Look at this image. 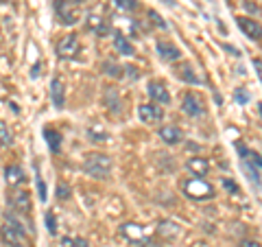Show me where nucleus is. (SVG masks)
<instances>
[{
	"instance_id": "423d86ee",
	"label": "nucleus",
	"mask_w": 262,
	"mask_h": 247,
	"mask_svg": "<svg viewBox=\"0 0 262 247\" xmlns=\"http://www.w3.org/2000/svg\"><path fill=\"white\" fill-rule=\"evenodd\" d=\"M182 110L188 116H201L206 108H203V98L196 92H186L182 98Z\"/></svg>"
},
{
	"instance_id": "4be33fe9",
	"label": "nucleus",
	"mask_w": 262,
	"mask_h": 247,
	"mask_svg": "<svg viewBox=\"0 0 262 247\" xmlns=\"http://www.w3.org/2000/svg\"><path fill=\"white\" fill-rule=\"evenodd\" d=\"M105 105H107L110 112H114V114L120 112V96L116 92V88H105Z\"/></svg>"
},
{
	"instance_id": "39448f33",
	"label": "nucleus",
	"mask_w": 262,
	"mask_h": 247,
	"mask_svg": "<svg viewBox=\"0 0 262 247\" xmlns=\"http://www.w3.org/2000/svg\"><path fill=\"white\" fill-rule=\"evenodd\" d=\"M81 53V44H79V37L77 35H66L61 37V42L57 44V57L59 59H75V57Z\"/></svg>"
},
{
	"instance_id": "f03ea898",
	"label": "nucleus",
	"mask_w": 262,
	"mask_h": 247,
	"mask_svg": "<svg viewBox=\"0 0 262 247\" xmlns=\"http://www.w3.org/2000/svg\"><path fill=\"white\" fill-rule=\"evenodd\" d=\"M184 195L188 197V199L192 201H206V199H212L216 193H214V186H212L210 182H206L203 177H192L188 179V182H184Z\"/></svg>"
},
{
	"instance_id": "5701e85b",
	"label": "nucleus",
	"mask_w": 262,
	"mask_h": 247,
	"mask_svg": "<svg viewBox=\"0 0 262 247\" xmlns=\"http://www.w3.org/2000/svg\"><path fill=\"white\" fill-rule=\"evenodd\" d=\"M0 145L3 147H11L13 145V134L9 131L5 120H0Z\"/></svg>"
},
{
	"instance_id": "e433bc0d",
	"label": "nucleus",
	"mask_w": 262,
	"mask_h": 247,
	"mask_svg": "<svg viewBox=\"0 0 262 247\" xmlns=\"http://www.w3.org/2000/svg\"><path fill=\"white\" fill-rule=\"evenodd\" d=\"M223 48H225V51H229L232 55H236V57L241 55V53H238V48H234V46H229V44H223Z\"/></svg>"
},
{
	"instance_id": "c9c22d12",
	"label": "nucleus",
	"mask_w": 262,
	"mask_h": 247,
	"mask_svg": "<svg viewBox=\"0 0 262 247\" xmlns=\"http://www.w3.org/2000/svg\"><path fill=\"white\" fill-rule=\"evenodd\" d=\"M253 68H256L258 77H260V81H262V59H253Z\"/></svg>"
},
{
	"instance_id": "2f4dec72",
	"label": "nucleus",
	"mask_w": 262,
	"mask_h": 247,
	"mask_svg": "<svg viewBox=\"0 0 262 247\" xmlns=\"http://www.w3.org/2000/svg\"><path fill=\"white\" fill-rule=\"evenodd\" d=\"M61 247H79V245H77V241H75V238H70V236H63V238H61Z\"/></svg>"
},
{
	"instance_id": "a878e982",
	"label": "nucleus",
	"mask_w": 262,
	"mask_h": 247,
	"mask_svg": "<svg viewBox=\"0 0 262 247\" xmlns=\"http://www.w3.org/2000/svg\"><path fill=\"white\" fill-rule=\"evenodd\" d=\"M57 199H70V186L68 184H63V182H59V184H57Z\"/></svg>"
},
{
	"instance_id": "412c9836",
	"label": "nucleus",
	"mask_w": 262,
	"mask_h": 247,
	"mask_svg": "<svg viewBox=\"0 0 262 247\" xmlns=\"http://www.w3.org/2000/svg\"><path fill=\"white\" fill-rule=\"evenodd\" d=\"M114 48H116L120 55H134V46H131V42L120 31L114 33Z\"/></svg>"
},
{
	"instance_id": "f257e3e1",
	"label": "nucleus",
	"mask_w": 262,
	"mask_h": 247,
	"mask_svg": "<svg viewBox=\"0 0 262 247\" xmlns=\"http://www.w3.org/2000/svg\"><path fill=\"white\" fill-rule=\"evenodd\" d=\"M112 169H114V162H112L110 155H105V153H88L85 155L83 171L88 173L90 177H94V179H107L112 175Z\"/></svg>"
},
{
	"instance_id": "ea45409f",
	"label": "nucleus",
	"mask_w": 262,
	"mask_h": 247,
	"mask_svg": "<svg viewBox=\"0 0 262 247\" xmlns=\"http://www.w3.org/2000/svg\"><path fill=\"white\" fill-rule=\"evenodd\" d=\"M258 110H260V114H262V103H260V105H258Z\"/></svg>"
},
{
	"instance_id": "4468645a",
	"label": "nucleus",
	"mask_w": 262,
	"mask_h": 247,
	"mask_svg": "<svg viewBox=\"0 0 262 247\" xmlns=\"http://www.w3.org/2000/svg\"><path fill=\"white\" fill-rule=\"evenodd\" d=\"M5 179H7L9 186H20V184H24L27 175H24L22 167H18V164H9V167L5 169Z\"/></svg>"
},
{
	"instance_id": "1a4fd4ad",
	"label": "nucleus",
	"mask_w": 262,
	"mask_h": 247,
	"mask_svg": "<svg viewBox=\"0 0 262 247\" xmlns=\"http://www.w3.org/2000/svg\"><path fill=\"white\" fill-rule=\"evenodd\" d=\"M120 234L127 238V241H131V245H140L146 241V234H144V228L138 225V223H122L120 225Z\"/></svg>"
},
{
	"instance_id": "f8f14e48",
	"label": "nucleus",
	"mask_w": 262,
	"mask_h": 247,
	"mask_svg": "<svg viewBox=\"0 0 262 247\" xmlns=\"http://www.w3.org/2000/svg\"><path fill=\"white\" fill-rule=\"evenodd\" d=\"M158 134L166 145H179L184 140V131L175 125H164V127H160Z\"/></svg>"
},
{
	"instance_id": "6e6552de",
	"label": "nucleus",
	"mask_w": 262,
	"mask_h": 247,
	"mask_svg": "<svg viewBox=\"0 0 262 247\" xmlns=\"http://www.w3.org/2000/svg\"><path fill=\"white\" fill-rule=\"evenodd\" d=\"M11 205L15 212L20 215H29L31 212V193L24 191V188H18V191L11 193Z\"/></svg>"
},
{
	"instance_id": "a211bd4d",
	"label": "nucleus",
	"mask_w": 262,
	"mask_h": 247,
	"mask_svg": "<svg viewBox=\"0 0 262 247\" xmlns=\"http://www.w3.org/2000/svg\"><path fill=\"white\" fill-rule=\"evenodd\" d=\"M51 98H53V105L57 110H61L63 108V103H66V94H63V84H61V79L59 77H55L51 81Z\"/></svg>"
},
{
	"instance_id": "58836bf2",
	"label": "nucleus",
	"mask_w": 262,
	"mask_h": 247,
	"mask_svg": "<svg viewBox=\"0 0 262 247\" xmlns=\"http://www.w3.org/2000/svg\"><path fill=\"white\" fill-rule=\"evenodd\" d=\"M75 241H77V245H79V247H90V245H88V241H83V238H75Z\"/></svg>"
},
{
	"instance_id": "b1692460",
	"label": "nucleus",
	"mask_w": 262,
	"mask_h": 247,
	"mask_svg": "<svg viewBox=\"0 0 262 247\" xmlns=\"http://www.w3.org/2000/svg\"><path fill=\"white\" fill-rule=\"evenodd\" d=\"M179 70H182V72H179V77H182L184 81H188V84H201V79L194 75V70L188 64L184 66V68H179Z\"/></svg>"
},
{
	"instance_id": "9b49d317",
	"label": "nucleus",
	"mask_w": 262,
	"mask_h": 247,
	"mask_svg": "<svg viewBox=\"0 0 262 247\" xmlns=\"http://www.w3.org/2000/svg\"><path fill=\"white\" fill-rule=\"evenodd\" d=\"M146 92H149V96L153 98L155 103L160 105H168L170 103V94L164 84H160V81H149V86H146Z\"/></svg>"
},
{
	"instance_id": "0eeeda50",
	"label": "nucleus",
	"mask_w": 262,
	"mask_h": 247,
	"mask_svg": "<svg viewBox=\"0 0 262 247\" xmlns=\"http://www.w3.org/2000/svg\"><path fill=\"white\" fill-rule=\"evenodd\" d=\"M138 116H140L142 122H149V125H155V122H162L164 118V110L155 103H144L138 108Z\"/></svg>"
},
{
	"instance_id": "6ab92c4d",
	"label": "nucleus",
	"mask_w": 262,
	"mask_h": 247,
	"mask_svg": "<svg viewBox=\"0 0 262 247\" xmlns=\"http://www.w3.org/2000/svg\"><path fill=\"white\" fill-rule=\"evenodd\" d=\"M88 138L92 140V142H107V140H110V131L105 129L103 125L94 122V125L88 127Z\"/></svg>"
},
{
	"instance_id": "a19ab883",
	"label": "nucleus",
	"mask_w": 262,
	"mask_h": 247,
	"mask_svg": "<svg viewBox=\"0 0 262 247\" xmlns=\"http://www.w3.org/2000/svg\"><path fill=\"white\" fill-rule=\"evenodd\" d=\"M77 3H81V0H77Z\"/></svg>"
},
{
	"instance_id": "2eb2a0df",
	"label": "nucleus",
	"mask_w": 262,
	"mask_h": 247,
	"mask_svg": "<svg viewBox=\"0 0 262 247\" xmlns=\"http://www.w3.org/2000/svg\"><path fill=\"white\" fill-rule=\"evenodd\" d=\"M186 169L190 171L192 175H208V171H210V162H208L206 158H201V155H194V158H188Z\"/></svg>"
},
{
	"instance_id": "20e7f679",
	"label": "nucleus",
	"mask_w": 262,
	"mask_h": 247,
	"mask_svg": "<svg viewBox=\"0 0 262 247\" xmlns=\"http://www.w3.org/2000/svg\"><path fill=\"white\" fill-rule=\"evenodd\" d=\"M81 3L77 0H55V11L59 15V22L61 24H75L77 22V7Z\"/></svg>"
},
{
	"instance_id": "72a5a7b5",
	"label": "nucleus",
	"mask_w": 262,
	"mask_h": 247,
	"mask_svg": "<svg viewBox=\"0 0 262 247\" xmlns=\"http://www.w3.org/2000/svg\"><path fill=\"white\" fill-rule=\"evenodd\" d=\"M223 186L227 188L229 193H238V186H236L234 182H229V179H223Z\"/></svg>"
},
{
	"instance_id": "dca6fc26",
	"label": "nucleus",
	"mask_w": 262,
	"mask_h": 247,
	"mask_svg": "<svg viewBox=\"0 0 262 247\" xmlns=\"http://www.w3.org/2000/svg\"><path fill=\"white\" fill-rule=\"evenodd\" d=\"M158 53H160L162 59H166V61L182 59V51H179L175 44H170V42H158Z\"/></svg>"
},
{
	"instance_id": "7ed1b4c3",
	"label": "nucleus",
	"mask_w": 262,
	"mask_h": 247,
	"mask_svg": "<svg viewBox=\"0 0 262 247\" xmlns=\"http://www.w3.org/2000/svg\"><path fill=\"white\" fill-rule=\"evenodd\" d=\"M0 238H3L7 245H11V247H31L27 234H24V230L15 228L11 223H5L3 228H0Z\"/></svg>"
},
{
	"instance_id": "7c9ffc66",
	"label": "nucleus",
	"mask_w": 262,
	"mask_h": 247,
	"mask_svg": "<svg viewBox=\"0 0 262 247\" xmlns=\"http://www.w3.org/2000/svg\"><path fill=\"white\" fill-rule=\"evenodd\" d=\"M149 15H151V20H153L155 24H158L160 29H164V31H166V22H164V20L160 18V13H158V11H153V9H151V11H149Z\"/></svg>"
},
{
	"instance_id": "c756f323",
	"label": "nucleus",
	"mask_w": 262,
	"mask_h": 247,
	"mask_svg": "<svg viewBox=\"0 0 262 247\" xmlns=\"http://www.w3.org/2000/svg\"><path fill=\"white\" fill-rule=\"evenodd\" d=\"M105 72H107L110 77H120V66L107 61V64H105Z\"/></svg>"
},
{
	"instance_id": "393cba45",
	"label": "nucleus",
	"mask_w": 262,
	"mask_h": 247,
	"mask_svg": "<svg viewBox=\"0 0 262 247\" xmlns=\"http://www.w3.org/2000/svg\"><path fill=\"white\" fill-rule=\"evenodd\" d=\"M114 5L122 11H136L138 9V0H114Z\"/></svg>"
},
{
	"instance_id": "f3484780",
	"label": "nucleus",
	"mask_w": 262,
	"mask_h": 247,
	"mask_svg": "<svg viewBox=\"0 0 262 247\" xmlns=\"http://www.w3.org/2000/svg\"><path fill=\"white\" fill-rule=\"evenodd\" d=\"M158 234L162 238H166V241H173V238H177L179 234H182V228H179L177 223H173V221H160L158 223Z\"/></svg>"
},
{
	"instance_id": "ddd939ff",
	"label": "nucleus",
	"mask_w": 262,
	"mask_h": 247,
	"mask_svg": "<svg viewBox=\"0 0 262 247\" xmlns=\"http://www.w3.org/2000/svg\"><path fill=\"white\" fill-rule=\"evenodd\" d=\"M85 27H88V31L96 33V35H107V33H110L107 22H105L101 15H96V13H90L88 15V18H85Z\"/></svg>"
},
{
	"instance_id": "4c0bfd02",
	"label": "nucleus",
	"mask_w": 262,
	"mask_h": 247,
	"mask_svg": "<svg viewBox=\"0 0 262 247\" xmlns=\"http://www.w3.org/2000/svg\"><path fill=\"white\" fill-rule=\"evenodd\" d=\"M136 247H160V245H155V243H151V241H149V238H146V241H144V243H140V245H136Z\"/></svg>"
},
{
	"instance_id": "9d476101",
	"label": "nucleus",
	"mask_w": 262,
	"mask_h": 247,
	"mask_svg": "<svg viewBox=\"0 0 262 247\" xmlns=\"http://www.w3.org/2000/svg\"><path fill=\"white\" fill-rule=\"evenodd\" d=\"M238 27L241 31L247 35L249 39H262V24L258 20H253V18H247V15H241L238 20Z\"/></svg>"
},
{
	"instance_id": "bb28decb",
	"label": "nucleus",
	"mask_w": 262,
	"mask_h": 247,
	"mask_svg": "<svg viewBox=\"0 0 262 247\" xmlns=\"http://www.w3.org/2000/svg\"><path fill=\"white\" fill-rule=\"evenodd\" d=\"M234 98H236V101H238L241 105H247V103H249V92H247L245 88H236Z\"/></svg>"
},
{
	"instance_id": "cd10ccee",
	"label": "nucleus",
	"mask_w": 262,
	"mask_h": 247,
	"mask_svg": "<svg viewBox=\"0 0 262 247\" xmlns=\"http://www.w3.org/2000/svg\"><path fill=\"white\" fill-rule=\"evenodd\" d=\"M35 173H37V167H35ZM35 182H37V188H39V199H42V201H46L48 193H46V184L42 182V177H39V173L35 175Z\"/></svg>"
},
{
	"instance_id": "aec40b11",
	"label": "nucleus",
	"mask_w": 262,
	"mask_h": 247,
	"mask_svg": "<svg viewBox=\"0 0 262 247\" xmlns=\"http://www.w3.org/2000/svg\"><path fill=\"white\" fill-rule=\"evenodd\" d=\"M44 140L48 142V149H51L53 153H57L61 149V134L57 129H51V127H46L44 129Z\"/></svg>"
},
{
	"instance_id": "f704fd0d",
	"label": "nucleus",
	"mask_w": 262,
	"mask_h": 247,
	"mask_svg": "<svg viewBox=\"0 0 262 247\" xmlns=\"http://www.w3.org/2000/svg\"><path fill=\"white\" fill-rule=\"evenodd\" d=\"M238 247H262L258 241H249V238H245V241H241Z\"/></svg>"
},
{
	"instance_id": "473e14b6",
	"label": "nucleus",
	"mask_w": 262,
	"mask_h": 247,
	"mask_svg": "<svg viewBox=\"0 0 262 247\" xmlns=\"http://www.w3.org/2000/svg\"><path fill=\"white\" fill-rule=\"evenodd\" d=\"M122 70H127V77H131V79H138L140 75H138V68H134V66H125Z\"/></svg>"
},
{
	"instance_id": "c85d7f7f",
	"label": "nucleus",
	"mask_w": 262,
	"mask_h": 247,
	"mask_svg": "<svg viewBox=\"0 0 262 247\" xmlns=\"http://www.w3.org/2000/svg\"><path fill=\"white\" fill-rule=\"evenodd\" d=\"M46 228L51 234H57V221H55V215L53 212H46Z\"/></svg>"
}]
</instances>
